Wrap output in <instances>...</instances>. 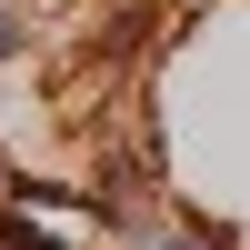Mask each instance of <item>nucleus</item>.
<instances>
[{
  "instance_id": "2",
  "label": "nucleus",
  "mask_w": 250,
  "mask_h": 250,
  "mask_svg": "<svg viewBox=\"0 0 250 250\" xmlns=\"http://www.w3.org/2000/svg\"><path fill=\"white\" fill-rule=\"evenodd\" d=\"M170 250H190V240H170Z\"/></svg>"
},
{
  "instance_id": "1",
  "label": "nucleus",
  "mask_w": 250,
  "mask_h": 250,
  "mask_svg": "<svg viewBox=\"0 0 250 250\" xmlns=\"http://www.w3.org/2000/svg\"><path fill=\"white\" fill-rule=\"evenodd\" d=\"M10 50H20V30H10V20H0V60H10Z\"/></svg>"
}]
</instances>
